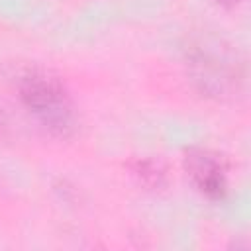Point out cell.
<instances>
[{
  "instance_id": "obj_1",
  "label": "cell",
  "mask_w": 251,
  "mask_h": 251,
  "mask_svg": "<svg viewBox=\"0 0 251 251\" xmlns=\"http://www.w3.org/2000/svg\"><path fill=\"white\" fill-rule=\"evenodd\" d=\"M8 80L16 88L24 108L45 131L55 137H69L75 131V106L57 76L35 65H16L10 69Z\"/></svg>"
},
{
  "instance_id": "obj_2",
  "label": "cell",
  "mask_w": 251,
  "mask_h": 251,
  "mask_svg": "<svg viewBox=\"0 0 251 251\" xmlns=\"http://www.w3.org/2000/svg\"><path fill=\"white\" fill-rule=\"evenodd\" d=\"M190 76L206 96L226 100L243 90V65L229 45L216 37H200L186 47Z\"/></svg>"
},
{
  "instance_id": "obj_3",
  "label": "cell",
  "mask_w": 251,
  "mask_h": 251,
  "mask_svg": "<svg viewBox=\"0 0 251 251\" xmlns=\"http://www.w3.org/2000/svg\"><path fill=\"white\" fill-rule=\"evenodd\" d=\"M186 175L194 186L208 198H222L227 190L226 165L222 159L208 149H190L184 157Z\"/></svg>"
},
{
  "instance_id": "obj_4",
  "label": "cell",
  "mask_w": 251,
  "mask_h": 251,
  "mask_svg": "<svg viewBox=\"0 0 251 251\" xmlns=\"http://www.w3.org/2000/svg\"><path fill=\"white\" fill-rule=\"evenodd\" d=\"M131 171H133V176L147 188L151 190H157V188H163L167 178H165V171L161 169L159 163L151 161V159H139L131 165Z\"/></svg>"
},
{
  "instance_id": "obj_5",
  "label": "cell",
  "mask_w": 251,
  "mask_h": 251,
  "mask_svg": "<svg viewBox=\"0 0 251 251\" xmlns=\"http://www.w3.org/2000/svg\"><path fill=\"white\" fill-rule=\"evenodd\" d=\"M216 2H220V4H224V6H235V4H239L241 0H216Z\"/></svg>"
}]
</instances>
